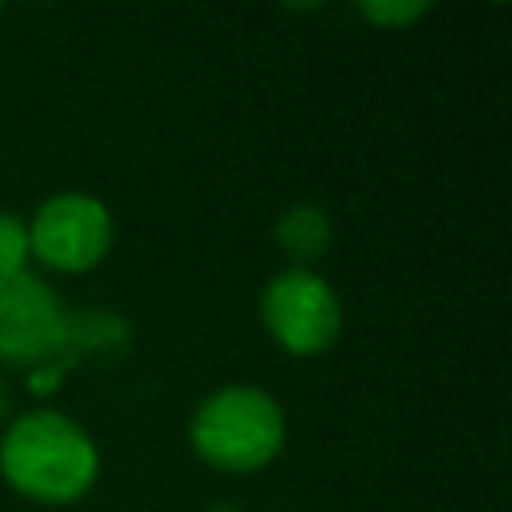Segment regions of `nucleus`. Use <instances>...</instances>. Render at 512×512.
Instances as JSON below:
<instances>
[{
    "instance_id": "obj_8",
    "label": "nucleus",
    "mask_w": 512,
    "mask_h": 512,
    "mask_svg": "<svg viewBox=\"0 0 512 512\" xmlns=\"http://www.w3.org/2000/svg\"><path fill=\"white\" fill-rule=\"evenodd\" d=\"M360 16L372 20L376 28H404V24H416L420 16H428V4L424 0H364Z\"/></svg>"
},
{
    "instance_id": "obj_2",
    "label": "nucleus",
    "mask_w": 512,
    "mask_h": 512,
    "mask_svg": "<svg viewBox=\"0 0 512 512\" xmlns=\"http://www.w3.org/2000/svg\"><path fill=\"white\" fill-rule=\"evenodd\" d=\"M0 472L16 492L40 504H72L96 484L100 452L76 420L44 408L8 424L0 440Z\"/></svg>"
},
{
    "instance_id": "obj_10",
    "label": "nucleus",
    "mask_w": 512,
    "mask_h": 512,
    "mask_svg": "<svg viewBox=\"0 0 512 512\" xmlns=\"http://www.w3.org/2000/svg\"><path fill=\"white\" fill-rule=\"evenodd\" d=\"M4 412H8V392H4V384H0V420H4Z\"/></svg>"
},
{
    "instance_id": "obj_3",
    "label": "nucleus",
    "mask_w": 512,
    "mask_h": 512,
    "mask_svg": "<svg viewBox=\"0 0 512 512\" xmlns=\"http://www.w3.org/2000/svg\"><path fill=\"white\" fill-rule=\"evenodd\" d=\"M188 436L204 464L220 472H256L284 448V412L264 388L228 384L196 408Z\"/></svg>"
},
{
    "instance_id": "obj_11",
    "label": "nucleus",
    "mask_w": 512,
    "mask_h": 512,
    "mask_svg": "<svg viewBox=\"0 0 512 512\" xmlns=\"http://www.w3.org/2000/svg\"><path fill=\"white\" fill-rule=\"evenodd\" d=\"M208 512H240L236 504H216V508H208Z\"/></svg>"
},
{
    "instance_id": "obj_6",
    "label": "nucleus",
    "mask_w": 512,
    "mask_h": 512,
    "mask_svg": "<svg viewBox=\"0 0 512 512\" xmlns=\"http://www.w3.org/2000/svg\"><path fill=\"white\" fill-rule=\"evenodd\" d=\"M276 244L296 260V268L320 260L332 244V220L316 204H292L276 220Z\"/></svg>"
},
{
    "instance_id": "obj_9",
    "label": "nucleus",
    "mask_w": 512,
    "mask_h": 512,
    "mask_svg": "<svg viewBox=\"0 0 512 512\" xmlns=\"http://www.w3.org/2000/svg\"><path fill=\"white\" fill-rule=\"evenodd\" d=\"M60 376H64V368H56V364L32 368V372H28V388H32V392H40V396H48V392H56Z\"/></svg>"
},
{
    "instance_id": "obj_1",
    "label": "nucleus",
    "mask_w": 512,
    "mask_h": 512,
    "mask_svg": "<svg viewBox=\"0 0 512 512\" xmlns=\"http://www.w3.org/2000/svg\"><path fill=\"white\" fill-rule=\"evenodd\" d=\"M128 328L108 312H68L32 272L0 280V360L24 368H68L92 348H112Z\"/></svg>"
},
{
    "instance_id": "obj_5",
    "label": "nucleus",
    "mask_w": 512,
    "mask_h": 512,
    "mask_svg": "<svg viewBox=\"0 0 512 512\" xmlns=\"http://www.w3.org/2000/svg\"><path fill=\"white\" fill-rule=\"evenodd\" d=\"M32 256L56 272H88L112 248V216L96 196L60 192L28 224Z\"/></svg>"
},
{
    "instance_id": "obj_4",
    "label": "nucleus",
    "mask_w": 512,
    "mask_h": 512,
    "mask_svg": "<svg viewBox=\"0 0 512 512\" xmlns=\"http://www.w3.org/2000/svg\"><path fill=\"white\" fill-rule=\"evenodd\" d=\"M260 316L272 340L292 356H320L340 336V300L312 268H284L260 296Z\"/></svg>"
},
{
    "instance_id": "obj_7",
    "label": "nucleus",
    "mask_w": 512,
    "mask_h": 512,
    "mask_svg": "<svg viewBox=\"0 0 512 512\" xmlns=\"http://www.w3.org/2000/svg\"><path fill=\"white\" fill-rule=\"evenodd\" d=\"M32 244H28V224L16 212H0V280H12L20 272H28Z\"/></svg>"
}]
</instances>
